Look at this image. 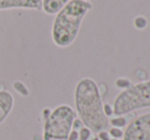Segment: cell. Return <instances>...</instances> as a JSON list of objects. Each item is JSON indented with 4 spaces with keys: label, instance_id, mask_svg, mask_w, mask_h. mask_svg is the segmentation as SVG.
Listing matches in <instances>:
<instances>
[{
    "label": "cell",
    "instance_id": "cell-1",
    "mask_svg": "<svg viewBox=\"0 0 150 140\" xmlns=\"http://www.w3.org/2000/svg\"><path fill=\"white\" fill-rule=\"evenodd\" d=\"M76 114L84 126L92 133H98L109 127V120L103 112V102L98 85L91 78H83L75 88Z\"/></svg>",
    "mask_w": 150,
    "mask_h": 140
},
{
    "label": "cell",
    "instance_id": "cell-2",
    "mask_svg": "<svg viewBox=\"0 0 150 140\" xmlns=\"http://www.w3.org/2000/svg\"><path fill=\"white\" fill-rule=\"evenodd\" d=\"M91 8L92 4L90 2L71 0L55 14L51 28V37L57 47H69L75 42L83 20Z\"/></svg>",
    "mask_w": 150,
    "mask_h": 140
},
{
    "label": "cell",
    "instance_id": "cell-3",
    "mask_svg": "<svg viewBox=\"0 0 150 140\" xmlns=\"http://www.w3.org/2000/svg\"><path fill=\"white\" fill-rule=\"evenodd\" d=\"M150 107V80L132 84L113 101V114L124 116L137 109Z\"/></svg>",
    "mask_w": 150,
    "mask_h": 140
},
{
    "label": "cell",
    "instance_id": "cell-4",
    "mask_svg": "<svg viewBox=\"0 0 150 140\" xmlns=\"http://www.w3.org/2000/svg\"><path fill=\"white\" fill-rule=\"evenodd\" d=\"M77 114L71 107L59 104L44 120L43 140H69Z\"/></svg>",
    "mask_w": 150,
    "mask_h": 140
},
{
    "label": "cell",
    "instance_id": "cell-5",
    "mask_svg": "<svg viewBox=\"0 0 150 140\" xmlns=\"http://www.w3.org/2000/svg\"><path fill=\"white\" fill-rule=\"evenodd\" d=\"M124 140H150V112L133 120L124 131Z\"/></svg>",
    "mask_w": 150,
    "mask_h": 140
},
{
    "label": "cell",
    "instance_id": "cell-6",
    "mask_svg": "<svg viewBox=\"0 0 150 140\" xmlns=\"http://www.w3.org/2000/svg\"><path fill=\"white\" fill-rule=\"evenodd\" d=\"M18 8L42 10V0H0V10Z\"/></svg>",
    "mask_w": 150,
    "mask_h": 140
},
{
    "label": "cell",
    "instance_id": "cell-7",
    "mask_svg": "<svg viewBox=\"0 0 150 140\" xmlns=\"http://www.w3.org/2000/svg\"><path fill=\"white\" fill-rule=\"evenodd\" d=\"M14 107V97L6 90H0V125L8 118Z\"/></svg>",
    "mask_w": 150,
    "mask_h": 140
},
{
    "label": "cell",
    "instance_id": "cell-8",
    "mask_svg": "<svg viewBox=\"0 0 150 140\" xmlns=\"http://www.w3.org/2000/svg\"><path fill=\"white\" fill-rule=\"evenodd\" d=\"M71 0H42V10L46 14H56Z\"/></svg>",
    "mask_w": 150,
    "mask_h": 140
},
{
    "label": "cell",
    "instance_id": "cell-9",
    "mask_svg": "<svg viewBox=\"0 0 150 140\" xmlns=\"http://www.w3.org/2000/svg\"><path fill=\"white\" fill-rule=\"evenodd\" d=\"M12 88L16 93H18L23 97H27L30 94V91H29V88L27 87V85L24 82L20 81V80H16V81H14L12 83Z\"/></svg>",
    "mask_w": 150,
    "mask_h": 140
},
{
    "label": "cell",
    "instance_id": "cell-10",
    "mask_svg": "<svg viewBox=\"0 0 150 140\" xmlns=\"http://www.w3.org/2000/svg\"><path fill=\"white\" fill-rule=\"evenodd\" d=\"M109 124H111V126L112 127L122 129L128 125V121H127V119L125 118L124 116H115V118L110 119Z\"/></svg>",
    "mask_w": 150,
    "mask_h": 140
},
{
    "label": "cell",
    "instance_id": "cell-11",
    "mask_svg": "<svg viewBox=\"0 0 150 140\" xmlns=\"http://www.w3.org/2000/svg\"><path fill=\"white\" fill-rule=\"evenodd\" d=\"M147 25H148V22H147V18L145 16H139L134 18V27L137 30L145 29L147 27Z\"/></svg>",
    "mask_w": 150,
    "mask_h": 140
},
{
    "label": "cell",
    "instance_id": "cell-12",
    "mask_svg": "<svg viewBox=\"0 0 150 140\" xmlns=\"http://www.w3.org/2000/svg\"><path fill=\"white\" fill-rule=\"evenodd\" d=\"M115 87L119 89H122V90H126L129 87L132 85V82L129 79H126V78H119V79L115 80Z\"/></svg>",
    "mask_w": 150,
    "mask_h": 140
},
{
    "label": "cell",
    "instance_id": "cell-13",
    "mask_svg": "<svg viewBox=\"0 0 150 140\" xmlns=\"http://www.w3.org/2000/svg\"><path fill=\"white\" fill-rule=\"evenodd\" d=\"M109 135H110V138L113 139H120L124 138V131L120 128H115V127H111L108 131Z\"/></svg>",
    "mask_w": 150,
    "mask_h": 140
},
{
    "label": "cell",
    "instance_id": "cell-14",
    "mask_svg": "<svg viewBox=\"0 0 150 140\" xmlns=\"http://www.w3.org/2000/svg\"><path fill=\"white\" fill-rule=\"evenodd\" d=\"M92 136V131L89 128L84 126L79 131V140H90Z\"/></svg>",
    "mask_w": 150,
    "mask_h": 140
},
{
    "label": "cell",
    "instance_id": "cell-15",
    "mask_svg": "<svg viewBox=\"0 0 150 140\" xmlns=\"http://www.w3.org/2000/svg\"><path fill=\"white\" fill-rule=\"evenodd\" d=\"M103 112H104L105 116L108 118V117L113 116V109L109 103H104L103 104Z\"/></svg>",
    "mask_w": 150,
    "mask_h": 140
},
{
    "label": "cell",
    "instance_id": "cell-16",
    "mask_svg": "<svg viewBox=\"0 0 150 140\" xmlns=\"http://www.w3.org/2000/svg\"><path fill=\"white\" fill-rule=\"evenodd\" d=\"M84 127V124L82 123V121L80 120L79 118H76L75 120H74L73 122V130H76L79 132L80 130H81L82 128Z\"/></svg>",
    "mask_w": 150,
    "mask_h": 140
},
{
    "label": "cell",
    "instance_id": "cell-17",
    "mask_svg": "<svg viewBox=\"0 0 150 140\" xmlns=\"http://www.w3.org/2000/svg\"><path fill=\"white\" fill-rule=\"evenodd\" d=\"M97 137H98L99 140H110V135H109L108 131L106 130L98 132L97 133Z\"/></svg>",
    "mask_w": 150,
    "mask_h": 140
},
{
    "label": "cell",
    "instance_id": "cell-18",
    "mask_svg": "<svg viewBox=\"0 0 150 140\" xmlns=\"http://www.w3.org/2000/svg\"><path fill=\"white\" fill-rule=\"evenodd\" d=\"M69 140H79V132L71 129V133L69 135Z\"/></svg>",
    "mask_w": 150,
    "mask_h": 140
},
{
    "label": "cell",
    "instance_id": "cell-19",
    "mask_svg": "<svg viewBox=\"0 0 150 140\" xmlns=\"http://www.w3.org/2000/svg\"><path fill=\"white\" fill-rule=\"evenodd\" d=\"M50 112H51V109H48V107H45V109H44L43 111H42V116H43L44 120H45V119L47 118L48 116H49Z\"/></svg>",
    "mask_w": 150,
    "mask_h": 140
},
{
    "label": "cell",
    "instance_id": "cell-20",
    "mask_svg": "<svg viewBox=\"0 0 150 140\" xmlns=\"http://www.w3.org/2000/svg\"><path fill=\"white\" fill-rule=\"evenodd\" d=\"M91 140H99V139H98V137H97V136H95V137H93Z\"/></svg>",
    "mask_w": 150,
    "mask_h": 140
},
{
    "label": "cell",
    "instance_id": "cell-21",
    "mask_svg": "<svg viewBox=\"0 0 150 140\" xmlns=\"http://www.w3.org/2000/svg\"><path fill=\"white\" fill-rule=\"evenodd\" d=\"M110 140H120V139H113V138H110Z\"/></svg>",
    "mask_w": 150,
    "mask_h": 140
},
{
    "label": "cell",
    "instance_id": "cell-22",
    "mask_svg": "<svg viewBox=\"0 0 150 140\" xmlns=\"http://www.w3.org/2000/svg\"><path fill=\"white\" fill-rule=\"evenodd\" d=\"M83 1H86V2H89L90 0H83Z\"/></svg>",
    "mask_w": 150,
    "mask_h": 140
}]
</instances>
